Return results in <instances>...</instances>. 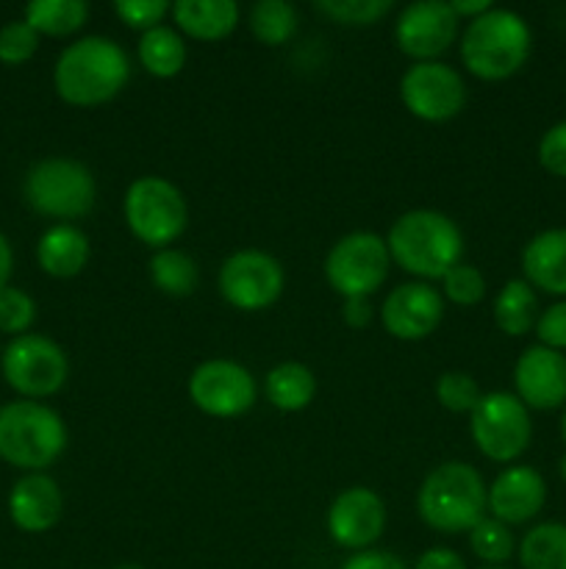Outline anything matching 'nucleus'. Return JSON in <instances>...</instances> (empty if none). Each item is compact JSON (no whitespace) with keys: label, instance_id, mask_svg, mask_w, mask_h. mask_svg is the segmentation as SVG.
<instances>
[{"label":"nucleus","instance_id":"nucleus-1","mask_svg":"<svg viewBox=\"0 0 566 569\" xmlns=\"http://www.w3.org/2000/svg\"><path fill=\"white\" fill-rule=\"evenodd\" d=\"M131 78L128 53L109 37H83L61 50L53 70V87L64 103L103 106L125 89Z\"/></svg>","mask_w":566,"mask_h":569},{"label":"nucleus","instance_id":"nucleus-2","mask_svg":"<svg viewBox=\"0 0 566 569\" xmlns=\"http://www.w3.org/2000/svg\"><path fill=\"white\" fill-rule=\"evenodd\" d=\"M388 256L397 267L416 278L442 281L464 256V237L447 214L433 209H414L392 222L386 237Z\"/></svg>","mask_w":566,"mask_h":569},{"label":"nucleus","instance_id":"nucleus-3","mask_svg":"<svg viewBox=\"0 0 566 569\" xmlns=\"http://www.w3.org/2000/svg\"><path fill=\"white\" fill-rule=\"evenodd\" d=\"M488 487L466 461H444L433 467L416 495L422 522L438 533H466L486 517Z\"/></svg>","mask_w":566,"mask_h":569},{"label":"nucleus","instance_id":"nucleus-4","mask_svg":"<svg viewBox=\"0 0 566 569\" xmlns=\"http://www.w3.org/2000/svg\"><path fill=\"white\" fill-rule=\"evenodd\" d=\"M533 33L525 17L511 9H488L466 22L461 33V61L481 81H505L530 59Z\"/></svg>","mask_w":566,"mask_h":569},{"label":"nucleus","instance_id":"nucleus-5","mask_svg":"<svg viewBox=\"0 0 566 569\" xmlns=\"http://www.w3.org/2000/svg\"><path fill=\"white\" fill-rule=\"evenodd\" d=\"M67 448V426L50 406L14 400L0 409V459L28 472H42Z\"/></svg>","mask_w":566,"mask_h":569},{"label":"nucleus","instance_id":"nucleus-6","mask_svg":"<svg viewBox=\"0 0 566 569\" xmlns=\"http://www.w3.org/2000/svg\"><path fill=\"white\" fill-rule=\"evenodd\" d=\"M125 226L142 244L164 250L186 231L189 206L181 189L161 176H142L122 200Z\"/></svg>","mask_w":566,"mask_h":569},{"label":"nucleus","instance_id":"nucleus-7","mask_svg":"<svg viewBox=\"0 0 566 569\" xmlns=\"http://www.w3.org/2000/svg\"><path fill=\"white\" fill-rule=\"evenodd\" d=\"M98 187L89 167L75 159H44L28 170L26 200L37 214L53 220H78L92 211Z\"/></svg>","mask_w":566,"mask_h":569},{"label":"nucleus","instance_id":"nucleus-8","mask_svg":"<svg viewBox=\"0 0 566 569\" xmlns=\"http://www.w3.org/2000/svg\"><path fill=\"white\" fill-rule=\"evenodd\" d=\"M469 433L475 448L488 461L508 465L519 459L530 445V411L516 395L486 392L469 415Z\"/></svg>","mask_w":566,"mask_h":569},{"label":"nucleus","instance_id":"nucleus-9","mask_svg":"<svg viewBox=\"0 0 566 569\" xmlns=\"http://www.w3.org/2000/svg\"><path fill=\"white\" fill-rule=\"evenodd\" d=\"M392 256L386 239L372 231H353L325 256V278L344 300L372 298L386 283Z\"/></svg>","mask_w":566,"mask_h":569},{"label":"nucleus","instance_id":"nucleus-10","mask_svg":"<svg viewBox=\"0 0 566 569\" xmlns=\"http://www.w3.org/2000/svg\"><path fill=\"white\" fill-rule=\"evenodd\" d=\"M70 376V361L61 345L42 333H22L3 353V378L22 398H50Z\"/></svg>","mask_w":566,"mask_h":569},{"label":"nucleus","instance_id":"nucleus-11","mask_svg":"<svg viewBox=\"0 0 566 569\" xmlns=\"http://www.w3.org/2000/svg\"><path fill=\"white\" fill-rule=\"evenodd\" d=\"M286 272L275 256L264 250H236L220 267V292L239 311H264L281 300Z\"/></svg>","mask_w":566,"mask_h":569},{"label":"nucleus","instance_id":"nucleus-12","mask_svg":"<svg viewBox=\"0 0 566 569\" xmlns=\"http://www.w3.org/2000/svg\"><path fill=\"white\" fill-rule=\"evenodd\" d=\"M186 389L189 400L203 415L222 417V420L250 411L259 398V383L253 372L231 359H209L194 367Z\"/></svg>","mask_w":566,"mask_h":569},{"label":"nucleus","instance_id":"nucleus-13","mask_svg":"<svg viewBox=\"0 0 566 569\" xmlns=\"http://www.w3.org/2000/svg\"><path fill=\"white\" fill-rule=\"evenodd\" d=\"M400 98L416 120L447 122L464 111L466 83L444 61H416L400 81Z\"/></svg>","mask_w":566,"mask_h":569},{"label":"nucleus","instance_id":"nucleus-14","mask_svg":"<svg viewBox=\"0 0 566 569\" xmlns=\"http://www.w3.org/2000/svg\"><path fill=\"white\" fill-rule=\"evenodd\" d=\"M458 17L444 0H416L394 22V42L408 59L436 61L458 39Z\"/></svg>","mask_w":566,"mask_h":569},{"label":"nucleus","instance_id":"nucleus-15","mask_svg":"<svg viewBox=\"0 0 566 569\" xmlns=\"http://www.w3.org/2000/svg\"><path fill=\"white\" fill-rule=\"evenodd\" d=\"M327 533L344 550H370L386 528V506L366 487H350L331 503L325 517Z\"/></svg>","mask_w":566,"mask_h":569},{"label":"nucleus","instance_id":"nucleus-16","mask_svg":"<svg viewBox=\"0 0 566 569\" xmlns=\"http://www.w3.org/2000/svg\"><path fill=\"white\" fill-rule=\"evenodd\" d=\"M444 320V298L431 283L414 281L392 289L381 306V322L388 337L403 342L427 339Z\"/></svg>","mask_w":566,"mask_h":569},{"label":"nucleus","instance_id":"nucleus-17","mask_svg":"<svg viewBox=\"0 0 566 569\" xmlns=\"http://www.w3.org/2000/svg\"><path fill=\"white\" fill-rule=\"evenodd\" d=\"M514 387L527 409H560L566 406V356L544 345H530L516 359Z\"/></svg>","mask_w":566,"mask_h":569},{"label":"nucleus","instance_id":"nucleus-18","mask_svg":"<svg viewBox=\"0 0 566 569\" xmlns=\"http://www.w3.org/2000/svg\"><path fill=\"white\" fill-rule=\"evenodd\" d=\"M547 503V483L533 467H508L488 487V511L505 526H525L536 520Z\"/></svg>","mask_w":566,"mask_h":569},{"label":"nucleus","instance_id":"nucleus-19","mask_svg":"<svg viewBox=\"0 0 566 569\" xmlns=\"http://www.w3.org/2000/svg\"><path fill=\"white\" fill-rule=\"evenodd\" d=\"M64 515V498L59 483L44 472H28L9 495V517L20 531L44 533L59 526Z\"/></svg>","mask_w":566,"mask_h":569},{"label":"nucleus","instance_id":"nucleus-20","mask_svg":"<svg viewBox=\"0 0 566 569\" xmlns=\"http://www.w3.org/2000/svg\"><path fill=\"white\" fill-rule=\"evenodd\" d=\"M522 272L533 289L566 298V228L536 233L522 250Z\"/></svg>","mask_w":566,"mask_h":569},{"label":"nucleus","instance_id":"nucleus-21","mask_svg":"<svg viewBox=\"0 0 566 569\" xmlns=\"http://www.w3.org/2000/svg\"><path fill=\"white\" fill-rule=\"evenodd\" d=\"M170 14L178 31L198 42H220L239 26V6L233 0H178Z\"/></svg>","mask_w":566,"mask_h":569},{"label":"nucleus","instance_id":"nucleus-22","mask_svg":"<svg viewBox=\"0 0 566 569\" xmlns=\"http://www.w3.org/2000/svg\"><path fill=\"white\" fill-rule=\"evenodd\" d=\"M37 259L48 276L75 278L89 261V237L81 228L59 222L42 233L37 244Z\"/></svg>","mask_w":566,"mask_h":569},{"label":"nucleus","instance_id":"nucleus-23","mask_svg":"<svg viewBox=\"0 0 566 569\" xmlns=\"http://www.w3.org/2000/svg\"><path fill=\"white\" fill-rule=\"evenodd\" d=\"M264 395L277 411L294 415V411H303L305 406H311L316 395V378L300 361H283L266 372Z\"/></svg>","mask_w":566,"mask_h":569},{"label":"nucleus","instance_id":"nucleus-24","mask_svg":"<svg viewBox=\"0 0 566 569\" xmlns=\"http://www.w3.org/2000/svg\"><path fill=\"white\" fill-rule=\"evenodd\" d=\"M494 322L505 337H525L538 322L536 289L525 278H511L494 298Z\"/></svg>","mask_w":566,"mask_h":569},{"label":"nucleus","instance_id":"nucleus-25","mask_svg":"<svg viewBox=\"0 0 566 569\" xmlns=\"http://www.w3.org/2000/svg\"><path fill=\"white\" fill-rule=\"evenodd\" d=\"M139 64L153 78H175L186 67V42L170 26L150 28L139 37Z\"/></svg>","mask_w":566,"mask_h":569},{"label":"nucleus","instance_id":"nucleus-26","mask_svg":"<svg viewBox=\"0 0 566 569\" xmlns=\"http://www.w3.org/2000/svg\"><path fill=\"white\" fill-rule=\"evenodd\" d=\"M89 20V3L83 0H33L26 6V22L37 33L70 37Z\"/></svg>","mask_w":566,"mask_h":569},{"label":"nucleus","instance_id":"nucleus-27","mask_svg":"<svg viewBox=\"0 0 566 569\" xmlns=\"http://www.w3.org/2000/svg\"><path fill=\"white\" fill-rule=\"evenodd\" d=\"M522 569H566V526L542 522L519 542Z\"/></svg>","mask_w":566,"mask_h":569},{"label":"nucleus","instance_id":"nucleus-28","mask_svg":"<svg viewBox=\"0 0 566 569\" xmlns=\"http://www.w3.org/2000/svg\"><path fill=\"white\" fill-rule=\"evenodd\" d=\"M150 281L155 283V289L170 298H186L198 289V264L189 253L178 248H164L155 250L153 259H150Z\"/></svg>","mask_w":566,"mask_h":569},{"label":"nucleus","instance_id":"nucleus-29","mask_svg":"<svg viewBox=\"0 0 566 569\" xmlns=\"http://www.w3.org/2000/svg\"><path fill=\"white\" fill-rule=\"evenodd\" d=\"M297 9L286 0H259L250 9V31L266 48H281L297 31Z\"/></svg>","mask_w":566,"mask_h":569},{"label":"nucleus","instance_id":"nucleus-30","mask_svg":"<svg viewBox=\"0 0 566 569\" xmlns=\"http://www.w3.org/2000/svg\"><path fill=\"white\" fill-rule=\"evenodd\" d=\"M469 548L488 567H503L514 556L516 542L514 533H511V528L505 522L494 520V517H483L469 531Z\"/></svg>","mask_w":566,"mask_h":569},{"label":"nucleus","instance_id":"nucleus-31","mask_svg":"<svg viewBox=\"0 0 566 569\" xmlns=\"http://www.w3.org/2000/svg\"><path fill=\"white\" fill-rule=\"evenodd\" d=\"M394 9L392 0H316V11L338 26L366 28L381 22Z\"/></svg>","mask_w":566,"mask_h":569},{"label":"nucleus","instance_id":"nucleus-32","mask_svg":"<svg viewBox=\"0 0 566 569\" xmlns=\"http://www.w3.org/2000/svg\"><path fill=\"white\" fill-rule=\"evenodd\" d=\"M483 392L477 387L475 378L469 372L449 370L442 372L436 381V400L442 409L453 411V415H472L475 406L481 403Z\"/></svg>","mask_w":566,"mask_h":569},{"label":"nucleus","instance_id":"nucleus-33","mask_svg":"<svg viewBox=\"0 0 566 569\" xmlns=\"http://www.w3.org/2000/svg\"><path fill=\"white\" fill-rule=\"evenodd\" d=\"M442 295L455 306H477L486 298V278L477 267L461 261L442 278Z\"/></svg>","mask_w":566,"mask_h":569},{"label":"nucleus","instance_id":"nucleus-34","mask_svg":"<svg viewBox=\"0 0 566 569\" xmlns=\"http://www.w3.org/2000/svg\"><path fill=\"white\" fill-rule=\"evenodd\" d=\"M33 317H37V303L31 295L14 287L0 289V331L22 337L31 328Z\"/></svg>","mask_w":566,"mask_h":569},{"label":"nucleus","instance_id":"nucleus-35","mask_svg":"<svg viewBox=\"0 0 566 569\" xmlns=\"http://www.w3.org/2000/svg\"><path fill=\"white\" fill-rule=\"evenodd\" d=\"M39 48V33L26 20L9 22L0 28V61L3 64H26Z\"/></svg>","mask_w":566,"mask_h":569},{"label":"nucleus","instance_id":"nucleus-36","mask_svg":"<svg viewBox=\"0 0 566 569\" xmlns=\"http://www.w3.org/2000/svg\"><path fill=\"white\" fill-rule=\"evenodd\" d=\"M170 11L172 6L166 0H120V3H114V14L120 17L122 26L142 33L150 28H159Z\"/></svg>","mask_w":566,"mask_h":569},{"label":"nucleus","instance_id":"nucleus-37","mask_svg":"<svg viewBox=\"0 0 566 569\" xmlns=\"http://www.w3.org/2000/svg\"><path fill=\"white\" fill-rule=\"evenodd\" d=\"M538 164L555 178H566V120L555 122L538 139Z\"/></svg>","mask_w":566,"mask_h":569},{"label":"nucleus","instance_id":"nucleus-38","mask_svg":"<svg viewBox=\"0 0 566 569\" xmlns=\"http://www.w3.org/2000/svg\"><path fill=\"white\" fill-rule=\"evenodd\" d=\"M536 337H538V345L564 353L566 350V300L553 303L549 309H544L542 315H538Z\"/></svg>","mask_w":566,"mask_h":569},{"label":"nucleus","instance_id":"nucleus-39","mask_svg":"<svg viewBox=\"0 0 566 569\" xmlns=\"http://www.w3.org/2000/svg\"><path fill=\"white\" fill-rule=\"evenodd\" d=\"M342 569H408L400 556L388 553V550H361L344 561Z\"/></svg>","mask_w":566,"mask_h":569},{"label":"nucleus","instance_id":"nucleus-40","mask_svg":"<svg viewBox=\"0 0 566 569\" xmlns=\"http://www.w3.org/2000/svg\"><path fill=\"white\" fill-rule=\"evenodd\" d=\"M414 569H466V565L453 548H431L420 556Z\"/></svg>","mask_w":566,"mask_h":569},{"label":"nucleus","instance_id":"nucleus-41","mask_svg":"<svg viewBox=\"0 0 566 569\" xmlns=\"http://www.w3.org/2000/svg\"><path fill=\"white\" fill-rule=\"evenodd\" d=\"M342 317L350 328L361 331V328H366L372 322L375 309H372L370 298H347L342 306Z\"/></svg>","mask_w":566,"mask_h":569},{"label":"nucleus","instance_id":"nucleus-42","mask_svg":"<svg viewBox=\"0 0 566 569\" xmlns=\"http://www.w3.org/2000/svg\"><path fill=\"white\" fill-rule=\"evenodd\" d=\"M453 11L458 20H477L481 14H486L488 9H494L492 0H453Z\"/></svg>","mask_w":566,"mask_h":569},{"label":"nucleus","instance_id":"nucleus-43","mask_svg":"<svg viewBox=\"0 0 566 569\" xmlns=\"http://www.w3.org/2000/svg\"><path fill=\"white\" fill-rule=\"evenodd\" d=\"M11 264H14V256H11V244H9V239L0 233V289L9 287Z\"/></svg>","mask_w":566,"mask_h":569},{"label":"nucleus","instance_id":"nucleus-44","mask_svg":"<svg viewBox=\"0 0 566 569\" xmlns=\"http://www.w3.org/2000/svg\"><path fill=\"white\" fill-rule=\"evenodd\" d=\"M560 437H564L566 442V406H564V417H560Z\"/></svg>","mask_w":566,"mask_h":569},{"label":"nucleus","instance_id":"nucleus-45","mask_svg":"<svg viewBox=\"0 0 566 569\" xmlns=\"http://www.w3.org/2000/svg\"><path fill=\"white\" fill-rule=\"evenodd\" d=\"M558 472H560V478H564V483H566V456H564V459H560V465H558Z\"/></svg>","mask_w":566,"mask_h":569},{"label":"nucleus","instance_id":"nucleus-46","mask_svg":"<svg viewBox=\"0 0 566 569\" xmlns=\"http://www.w3.org/2000/svg\"><path fill=\"white\" fill-rule=\"evenodd\" d=\"M114 569H142V567H137V565H122V567H114Z\"/></svg>","mask_w":566,"mask_h":569},{"label":"nucleus","instance_id":"nucleus-47","mask_svg":"<svg viewBox=\"0 0 566 569\" xmlns=\"http://www.w3.org/2000/svg\"><path fill=\"white\" fill-rule=\"evenodd\" d=\"M483 569H508V567H483Z\"/></svg>","mask_w":566,"mask_h":569}]
</instances>
